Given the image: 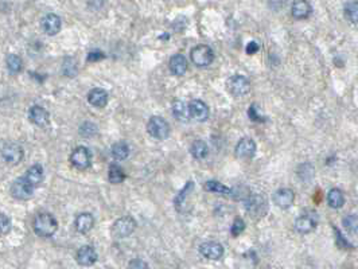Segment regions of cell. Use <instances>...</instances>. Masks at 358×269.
Listing matches in <instances>:
<instances>
[{
	"mask_svg": "<svg viewBox=\"0 0 358 269\" xmlns=\"http://www.w3.org/2000/svg\"><path fill=\"white\" fill-rule=\"evenodd\" d=\"M7 68H8V70L12 74L19 73V72H20L23 68L22 60L19 58L18 55L9 54L8 57H7Z\"/></svg>",
	"mask_w": 358,
	"mask_h": 269,
	"instance_id": "cell-30",
	"label": "cell"
},
{
	"mask_svg": "<svg viewBox=\"0 0 358 269\" xmlns=\"http://www.w3.org/2000/svg\"><path fill=\"white\" fill-rule=\"evenodd\" d=\"M170 70L174 76H183L187 70V61L182 54L172 55L170 60Z\"/></svg>",
	"mask_w": 358,
	"mask_h": 269,
	"instance_id": "cell-23",
	"label": "cell"
},
{
	"mask_svg": "<svg viewBox=\"0 0 358 269\" xmlns=\"http://www.w3.org/2000/svg\"><path fill=\"white\" fill-rule=\"evenodd\" d=\"M313 12L311 4L307 0H294L291 5V14L295 19H307Z\"/></svg>",
	"mask_w": 358,
	"mask_h": 269,
	"instance_id": "cell-16",
	"label": "cell"
},
{
	"mask_svg": "<svg viewBox=\"0 0 358 269\" xmlns=\"http://www.w3.org/2000/svg\"><path fill=\"white\" fill-rule=\"evenodd\" d=\"M24 178L32 187H38L43 180V169L41 165H34L26 171Z\"/></svg>",
	"mask_w": 358,
	"mask_h": 269,
	"instance_id": "cell-22",
	"label": "cell"
},
{
	"mask_svg": "<svg viewBox=\"0 0 358 269\" xmlns=\"http://www.w3.org/2000/svg\"><path fill=\"white\" fill-rule=\"evenodd\" d=\"M1 154H3V159L8 163V165H12V166H16L19 165L23 159V148L19 144L16 143H8V144H5L3 147V151H1Z\"/></svg>",
	"mask_w": 358,
	"mask_h": 269,
	"instance_id": "cell-9",
	"label": "cell"
},
{
	"mask_svg": "<svg viewBox=\"0 0 358 269\" xmlns=\"http://www.w3.org/2000/svg\"><path fill=\"white\" fill-rule=\"evenodd\" d=\"M334 233H336V236H337V245L341 248V249H353V245L352 244H349V241L348 240H345L344 237H342V234H341V232L338 230L337 228H334Z\"/></svg>",
	"mask_w": 358,
	"mask_h": 269,
	"instance_id": "cell-36",
	"label": "cell"
},
{
	"mask_svg": "<svg viewBox=\"0 0 358 269\" xmlns=\"http://www.w3.org/2000/svg\"><path fill=\"white\" fill-rule=\"evenodd\" d=\"M244 229H245V222H244V219L240 218V217H237L236 219H235V222H233V225H232V236L233 237H237V236H240L241 233L244 232Z\"/></svg>",
	"mask_w": 358,
	"mask_h": 269,
	"instance_id": "cell-35",
	"label": "cell"
},
{
	"mask_svg": "<svg viewBox=\"0 0 358 269\" xmlns=\"http://www.w3.org/2000/svg\"><path fill=\"white\" fill-rule=\"evenodd\" d=\"M295 194L291 188H280L273 194V202L280 209H288L294 203Z\"/></svg>",
	"mask_w": 358,
	"mask_h": 269,
	"instance_id": "cell-15",
	"label": "cell"
},
{
	"mask_svg": "<svg viewBox=\"0 0 358 269\" xmlns=\"http://www.w3.org/2000/svg\"><path fill=\"white\" fill-rule=\"evenodd\" d=\"M189 109H190V117L195 121L204 123L209 119V106L205 104L204 101L201 100H193L189 104Z\"/></svg>",
	"mask_w": 358,
	"mask_h": 269,
	"instance_id": "cell-10",
	"label": "cell"
},
{
	"mask_svg": "<svg viewBox=\"0 0 358 269\" xmlns=\"http://www.w3.org/2000/svg\"><path fill=\"white\" fill-rule=\"evenodd\" d=\"M256 152V143L250 139V137H244L240 142L237 143L235 154L239 158L246 159V158H252Z\"/></svg>",
	"mask_w": 358,
	"mask_h": 269,
	"instance_id": "cell-14",
	"label": "cell"
},
{
	"mask_svg": "<svg viewBox=\"0 0 358 269\" xmlns=\"http://www.w3.org/2000/svg\"><path fill=\"white\" fill-rule=\"evenodd\" d=\"M88 101L92 106H96V108H104L105 105L108 104V94L104 89H100V88H96V89H92L88 94Z\"/></svg>",
	"mask_w": 358,
	"mask_h": 269,
	"instance_id": "cell-20",
	"label": "cell"
},
{
	"mask_svg": "<svg viewBox=\"0 0 358 269\" xmlns=\"http://www.w3.org/2000/svg\"><path fill=\"white\" fill-rule=\"evenodd\" d=\"M34 187L26 180V178L16 179L12 184H11V195L14 196L15 199H20V201H26L28 198H31Z\"/></svg>",
	"mask_w": 358,
	"mask_h": 269,
	"instance_id": "cell-7",
	"label": "cell"
},
{
	"mask_svg": "<svg viewBox=\"0 0 358 269\" xmlns=\"http://www.w3.org/2000/svg\"><path fill=\"white\" fill-rule=\"evenodd\" d=\"M228 90L231 91L233 96H244L250 89L249 81L244 76H232L227 83Z\"/></svg>",
	"mask_w": 358,
	"mask_h": 269,
	"instance_id": "cell-6",
	"label": "cell"
},
{
	"mask_svg": "<svg viewBox=\"0 0 358 269\" xmlns=\"http://www.w3.org/2000/svg\"><path fill=\"white\" fill-rule=\"evenodd\" d=\"M128 269H148V265H147L145 261L140 260V259H133V260L129 261Z\"/></svg>",
	"mask_w": 358,
	"mask_h": 269,
	"instance_id": "cell-37",
	"label": "cell"
},
{
	"mask_svg": "<svg viewBox=\"0 0 358 269\" xmlns=\"http://www.w3.org/2000/svg\"><path fill=\"white\" fill-rule=\"evenodd\" d=\"M190 58L195 66H198V68H205V66H209V65L213 62L214 53L209 46L198 45L195 46L194 49L191 50Z\"/></svg>",
	"mask_w": 358,
	"mask_h": 269,
	"instance_id": "cell-2",
	"label": "cell"
},
{
	"mask_svg": "<svg viewBox=\"0 0 358 269\" xmlns=\"http://www.w3.org/2000/svg\"><path fill=\"white\" fill-rule=\"evenodd\" d=\"M28 117H30L31 123H34L35 125H39V127H43V125L49 123V112L45 108L39 106V105H34V106L30 108Z\"/></svg>",
	"mask_w": 358,
	"mask_h": 269,
	"instance_id": "cell-18",
	"label": "cell"
},
{
	"mask_svg": "<svg viewBox=\"0 0 358 269\" xmlns=\"http://www.w3.org/2000/svg\"><path fill=\"white\" fill-rule=\"evenodd\" d=\"M104 58V54L101 53V51H91L89 54H88V61H91V62H95V61H100Z\"/></svg>",
	"mask_w": 358,
	"mask_h": 269,
	"instance_id": "cell-41",
	"label": "cell"
},
{
	"mask_svg": "<svg viewBox=\"0 0 358 269\" xmlns=\"http://www.w3.org/2000/svg\"><path fill=\"white\" fill-rule=\"evenodd\" d=\"M248 113H249V117H250V119H252V120H253V121H258V123H263L264 120H265V117H263V116H260V113H258L257 110H254V105H252V106H250V108H249V112H248Z\"/></svg>",
	"mask_w": 358,
	"mask_h": 269,
	"instance_id": "cell-39",
	"label": "cell"
},
{
	"mask_svg": "<svg viewBox=\"0 0 358 269\" xmlns=\"http://www.w3.org/2000/svg\"><path fill=\"white\" fill-rule=\"evenodd\" d=\"M89 3H103V0H89Z\"/></svg>",
	"mask_w": 358,
	"mask_h": 269,
	"instance_id": "cell-42",
	"label": "cell"
},
{
	"mask_svg": "<svg viewBox=\"0 0 358 269\" xmlns=\"http://www.w3.org/2000/svg\"><path fill=\"white\" fill-rule=\"evenodd\" d=\"M200 253L209 260H220L224 256V248L218 242L208 241L201 244Z\"/></svg>",
	"mask_w": 358,
	"mask_h": 269,
	"instance_id": "cell-11",
	"label": "cell"
},
{
	"mask_svg": "<svg viewBox=\"0 0 358 269\" xmlns=\"http://www.w3.org/2000/svg\"><path fill=\"white\" fill-rule=\"evenodd\" d=\"M205 190L210 192H217V194H224V195H232L231 187L225 186L217 180H208L205 183Z\"/></svg>",
	"mask_w": 358,
	"mask_h": 269,
	"instance_id": "cell-27",
	"label": "cell"
},
{
	"mask_svg": "<svg viewBox=\"0 0 358 269\" xmlns=\"http://www.w3.org/2000/svg\"><path fill=\"white\" fill-rule=\"evenodd\" d=\"M314 174H315V169L310 163H303L299 166L298 169V175L302 180H310L313 179Z\"/></svg>",
	"mask_w": 358,
	"mask_h": 269,
	"instance_id": "cell-32",
	"label": "cell"
},
{
	"mask_svg": "<svg viewBox=\"0 0 358 269\" xmlns=\"http://www.w3.org/2000/svg\"><path fill=\"white\" fill-rule=\"evenodd\" d=\"M345 16L352 23H358V1L357 0H350L345 4L344 8Z\"/></svg>",
	"mask_w": 358,
	"mask_h": 269,
	"instance_id": "cell-28",
	"label": "cell"
},
{
	"mask_svg": "<svg viewBox=\"0 0 358 269\" xmlns=\"http://www.w3.org/2000/svg\"><path fill=\"white\" fill-rule=\"evenodd\" d=\"M136 229V222L132 217H121L112 225V236L115 238H125Z\"/></svg>",
	"mask_w": 358,
	"mask_h": 269,
	"instance_id": "cell-4",
	"label": "cell"
},
{
	"mask_svg": "<svg viewBox=\"0 0 358 269\" xmlns=\"http://www.w3.org/2000/svg\"><path fill=\"white\" fill-rule=\"evenodd\" d=\"M190 154L195 159H204L209 154V147L204 140H195L190 147Z\"/></svg>",
	"mask_w": 358,
	"mask_h": 269,
	"instance_id": "cell-25",
	"label": "cell"
},
{
	"mask_svg": "<svg viewBox=\"0 0 358 269\" xmlns=\"http://www.w3.org/2000/svg\"><path fill=\"white\" fill-rule=\"evenodd\" d=\"M245 209L248 210V213L254 218H261L268 210L267 201L263 195H250L245 201Z\"/></svg>",
	"mask_w": 358,
	"mask_h": 269,
	"instance_id": "cell-5",
	"label": "cell"
},
{
	"mask_svg": "<svg viewBox=\"0 0 358 269\" xmlns=\"http://www.w3.org/2000/svg\"><path fill=\"white\" fill-rule=\"evenodd\" d=\"M128 155H129V147H128L127 143L119 142L114 144V147H112V156H114L115 159L124 160L127 159Z\"/></svg>",
	"mask_w": 358,
	"mask_h": 269,
	"instance_id": "cell-29",
	"label": "cell"
},
{
	"mask_svg": "<svg viewBox=\"0 0 358 269\" xmlns=\"http://www.w3.org/2000/svg\"><path fill=\"white\" fill-rule=\"evenodd\" d=\"M41 26L47 35H57L61 31V27H62V20L58 15L47 14L45 18L42 19Z\"/></svg>",
	"mask_w": 358,
	"mask_h": 269,
	"instance_id": "cell-12",
	"label": "cell"
},
{
	"mask_svg": "<svg viewBox=\"0 0 358 269\" xmlns=\"http://www.w3.org/2000/svg\"><path fill=\"white\" fill-rule=\"evenodd\" d=\"M315 228H317V218H314L311 214L300 215L295 221V229L302 234L311 233Z\"/></svg>",
	"mask_w": 358,
	"mask_h": 269,
	"instance_id": "cell-17",
	"label": "cell"
},
{
	"mask_svg": "<svg viewBox=\"0 0 358 269\" xmlns=\"http://www.w3.org/2000/svg\"><path fill=\"white\" fill-rule=\"evenodd\" d=\"M62 72H64L65 76H68V77L76 76V74H77V62H76V60H73V58L68 57V58L64 61V65H62Z\"/></svg>",
	"mask_w": 358,
	"mask_h": 269,
	"instance_id": "cell-33",
	"label": "cell"
},
{
	"mask_svg": "<svg viewBox=\"0 0 358 269\" xmlns=\"http://www.w3.org/2000/svg\"><path fill=\"white\" fill-rule=\"evenodd\" d=\"M0 222H1V233H3V234H7V233L11 230V219H9V217H7L5 214H1Z\"/></svg>",
	"mask_w": 358,
	"mask_h": 269,
	"instance_id": "cell-38",
	"label": "cell"
},
{
	"mask_svg": "<svg viewBox=\"0 0 358 269\" xmlns=\"http://www.w3.org/2000/svg\"><path fill=\"white\" fill-rule=\"evenodd\" d=\"M108 179L111 183L119 184L125 180V173L119 165H111L108 170Z\"/></svg>",
	"mask_w": 358,
	"mask_h": 269,
	"instance_id": "cell-26",
	"label": "cell"
},
{
	"mask_svg": "<svg viewBox=\"0 0 358 269\" xmlns=\"http://www.w3.org/2000/svg\"><path fill=\"white\" fill-rule=\"evenodd\" d=\"M76 260L81 267H92L97 261V253H96L95 248L85 245L78 249Z\"/></svg>",
	"mask_w": 358,
	"mask_h": 269,
	"instance_id": "cell-13",
	"label": "cell"
},
{
	"mask_svg": "<svg viewBox=\"0 0 358 269\" xmlns=\"http://www.w3.org/2000/svg\"><path fill=\"white\" fill-rule=\"evenodd\" d=\"M327 202L333 209H341L345 205V194L340 188H331L327 194Z\"/></svg>",
	"mask_w": 358,
	"mask_h": 269,
	"instance_id": "cell-24",
	"label": "cell"
},
{
	"mask_svg": "<svg viewBox=\"0 0 358 269\" xmlns=\"http://www.w3.org/2000/svg\"><path fill=\"white\" fill-rule=\"evenodd\" d=\"M342 224H344L345 229L352 234H357L358 233V215L350 214L348 217H345Z\"/></svg>",
	"mask_w": 358,
	"mask_h": 269,
	"instance_id": "cell-31",
	"label": "cell"
},
{
	"mask_svg": "<svg viewBox=\"0 0 358 269\" xmlns=\"http://www.w3.org/2000/svg\"><path fill=\"white\" fill-rule=\"evenodd\" d=\"M147 131L150 133L151 136L158 139V140H164L167 139L170 135V125L164 119L159 117V116H152L148 120L147 124Z\"/></svg>",
	"mask_w": 358,
	"mask_h": 269,
	"instance_id": "cell-3",
	"label": "cell"
},
{
	"mask_svg": "<svg viewBox=\"0 0 358 269\" xmlns=\"http://www.w3.org/2000/svg\"><path fill=\"white\" fill-rule=\"evenodd\" d=\"M80 133H81V136L91 137L97 133V127L93 123H91V121H86L80 128Z\"/></svg>",
	"mask_w": 358,
	"mask_h": 269,
	"instance_id": "cell-34",
	"label": "cell"
},
{
	"mask_svg": "<svg viewBox=\"0 0 358 269\" xmlns=\"http://www.w3.org/2000/svg\"><path fill=\"white\" fill-rule=\"evenodd\" d=\"M260 50V46H258L257 42H249L248 45H246V49H245V51H246V54H249V55H253L256 54L257 51Z\"/></svg>",
	"mask_w": 358,
	"mask_h": 269,
	"instance_id": "cell-40",
	"label": "cell"
},
{
	"mask_svg": "<svg viewBox=\"0 0 358 269\" xmlns=\"http://www.w3.org/2000/svg\"><path fill=\"white\" fill-rule=\"evenodd\" d=\"M70 162H72V165L74 166V167H77V169H88L92 163L91 151L88 150L86 147H77V148L72 152V155H70Z\"/></svg>",
	"mask_w": 358,
	"mask_h": 269,
	"instance_id": "cell-8",
	"label": "cell"
},
{
	"mask_svg": "<svg viewBox=\"0 0 358 269\" xmlns=\"http://www.w3.org/2000/svg\"><path fill=\"white\" fill-rule=\"evenodd\" d=\"M32 229L39 237H51L58 229V222L49 213H39L32 221Z\"/></svg>",
	"mask_w": 358,
	"mask_h": 269,
	"instance_id": "cell-1",
	"label": "cell"
},
{
	"mask_svg": "<svg viewBox=\"0 0 358 269\" xmlns=\"http://www.w3.org/2000/svg\"><path fill=\"white\" fill-rule=\"evenodd\" d=\"M172 113L175 116V119L183 123H189L190 121V109H189V104L185 101L175 100L172 102Z\"/></svg>",
	"mask_w": 358,
	"mask_h": 269,
	"instance_id": "cell-19",
	"label": "cell"
},
{
	"mask_svg": "<svg viewBox=\"0 0 358 269\" xmlns=\"http://www.w3.org/2000/svg\"><path fill=\"white\" fill-rule=\"evenodd\" d=\"M93 226H95V217L91 213H81L76 218V229L81 234H86L88 232H91Z\"/></svg>",
	"mask_w": 358,
	"mask_h": 269,
	"instance_id": "cell-21",
	"label": "cell"
}]
</instances>
